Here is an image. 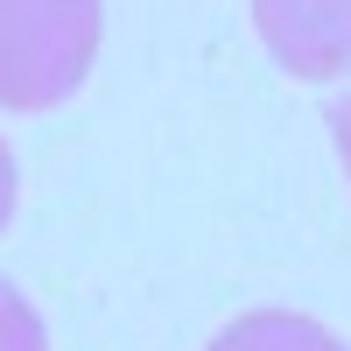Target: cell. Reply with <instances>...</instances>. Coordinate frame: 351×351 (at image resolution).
<instances>
[{
    "label": "cell",
    "mask_w": 351,
    "mask_h": 351,
    "mask_svg": "<svg viewBox=\"0 0 351 351\" xmlns=\"http://www.w3.org/2000/svg\"><path fill=\"white\" fill-rule=\"evenodd\" d=\"M99 0H0V106H64L99 56Z\"/></svg>",
    "instance_id": "cell-1"
},
{
    "label": "cell",
    "mask_w": 351,
    "mask_h": 351,
    "mask_svg": "<svg viewBox=\"0 0 351 351\" xmlns=\"http://www.w3.org/2000/svg\"><path fill=\"white\" fill-rule=\"evenodd\" d=\"M253 21L281 71L309 84L351 71V0H253Z\"/></svg>",
    "instance_id": "cell-2"
},
{
    "label": "cell",
    "mask_w": 351,
    "mask_h": 351,
    "mask_svg": "<svg viewBox=\"0 0 351 351\" xmlns=\"http://www.w3.org/2000/svg\"><path fill=\"white\" fill-rule=\"evenodd\" d=\"M211 351H344L324 324L309 316H288V309H253L239 324H225L211 337Z\"/></svg>",
    "instance_id": "cell-3"
},
{
    "label": "cell",
    "mask_w": 351,
    "mask_h": 351,
    "mask_svg": "<svg viewBox=\"0 0 351 351\" xmlns=\"http://www.w3.org/2000/svg\"><path fill=\"white\" fill-rule=\"evenodd\" d=\"M0 351H49V337H43V316L28 309V295L0 274Z\"/></svg>",
    "instance_id": "cell-4"
},
{
    "label": "cell",
    "mask_w": 351,
    "mask_h": 351,
    "mask_svg": "<svg viewBox=\"0 0 351 351\" xmlns=\"http://www.w3.org/2000/svg\"><path fill=\"white\" fill-rule=\"evenodd\" d=\"M14 190H21V176H14V155L0 148V232H8V218H14Z\"/></svg>",
    "instance_id": "cell-5"
},
{
    "label": "cell",
    "mask_w": 351,
    "mask_h": 351,
    "mask_svg": "<svg viewBox=\"0 0 351 351\" xmlns=\"http://www.w3.org/2000/svg\"><path fill=\"white\" fill-rule=\"evenodd\" d=\"M330 127H337V155H344V169H351V92L330 106Z\"/></svg>",
    "instance_id": "cell-6"
}]
</instances>
